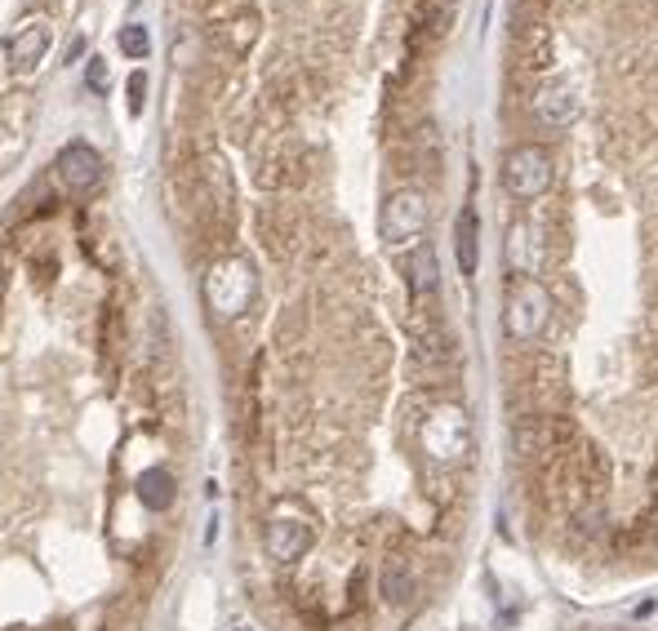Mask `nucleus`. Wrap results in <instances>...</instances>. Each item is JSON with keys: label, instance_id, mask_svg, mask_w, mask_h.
<instances>
[{"label": "nucleus", "instance_id": "nucleus-14", "mask_svg": "<svg viewBox=\"0 0 658 631\" xmlns=\"http://www.w3.org/2000/svg\"><path fill=\"white\" fill-rule=\"evenodd\" d=\"M383 596L392 605H405L414 596V574H409L405 561H387V569H383Z\"/></svg>", "mask_w": 658, "mask_h": 631}, {"label": "nucleus", "instance_id": "nucleus-13", "mask_svg": "<svg viewBox=\"0 0 658 631\" xmlns=\"http://www.w3.org/2000/svg\"><path fill=\"white\" fill-rule=\"evenodd\" d=\"M529 241H534V232H529V223H512L507 228V263L520 272V276H529L534 272V258H529Z\"/></svg>", "mask_w": 658, "mask_h": 631}, {"label": "nucleus", "instance_id": "nucleus-18", "mask_svg": "<svg viewBox=\"0 0 658 631\" xmlns=\"http://www.w3.org/2000/svg\"><path fill=\"white\" fill-rule=\"evenodd\" d=\"M654 547H658V524H654Z\"/></svg>", "mask_w": 658, "mask_h": 631}, {"label": "nucleus", "instance_id": "nucleus-12", "mask_svg": "<svg viewBox=\"0 0 658 631\" xmlns=\"http://www.w3.org/2000/svg\"><path fill=\"white\" fill-rule=\"evenodd\" d=\"M134 494H139V502H143L147 511H169L178 485H174V476H169L165 467H147V472L139 476V485H134Z\"/></svg>", "mask_w": 658, "mask_h": 631}, {"label": "nucleus", "instance_id": "nucleus-1", "mask_svg": "<svg viewBox=\"0 0 658 631\" xmlns=\"http://www.w3.org/2000/svg\"><path fill=\"white\" fill-rule=\"evenodd\" d=\"M418 450L436 463V467H463L472 458V418L463 405L441 400L423 413L418 423Z\"/></svg>", "mask_w": 658, "mask_h": 631}, {"label": "nucleus", "instance_id": "nucleus-6", "mask_svg": "<svg viewBox=\"0 0 658 631\" xmlns=\"http://www.w3.org/2000/svg\"><path fill=\"white\" fill-rule=\"evenodd\" d=\"M427 219H431V209H427V196L418 187H401L383 200L379 209V236L387 250H401V245H418V236L427 232Z\"/></svg>", "mask_w": 658, "mask_h": 631}, {"label": "nucleus", "instance_id": "nucleus-2", "mask_svg": "<svg viewBox=\"0 0 658 631\" xmlns=\"http://www.w3.org/2000/svg\"><path fill=\"white\" fill-rule=\"evenodd\" d=\"M200 294H205L209 316H218V321H237V316L250 311V302H254V294H259V272H254L250 258L228 254V258H218V263L205 272Z\"/></svg>", "mask_w": 658, "mask_h": 631}, {"label": "nucleus", "instance_id": "nucleus-5", "mask_svg": "<svg viewBox=\"0 0 658 631\" xmlns=\"http://www.w3.org/2000/svg\"><path fill=\"white\" fill-rule=\"evenodd\" d=\"M557 182V160L542 143H520L503 156V191L512 200H538Z\"/></svg>", "mask_w": 658, "mask_h": 631}, {"label": "nucleus", "instance_id": "nucleus-11", "mask_svg": "<svg viewBox=\"0 0 658 631\" xmlns=\"http://www.w3.org/2000/svg\"><path fill=\"white\" fill-rule=\"evenodd\" d=\"M476 245H481V219H476V209L463 204L459 209V219H454V258H459V272L472 276L476 272Z\"/></svg>", "mask_w": 658, "mask_h": 631}, {"label": "nucleus", "instance_id": "nucleus-17", "mask_svg": "<svg viewBox=\"0 0 658 631\" xmlns=\"http://www.w3.org/2000/svg\"><path fill=\"white\" fill-rule=\"evenodd\" d=\"M143 98H147V76L134 71L130 76V112H143Z\"/></svg>", "mask_w": 658, "mask_h": 631}, {"label": "nucleus", "instance_id": "nucleus-9", "mask_svg": "<svg viewBox=\"0 0 658 631\" xmlns=\"http://www.w3.org/2000/svg\"><path fill=\"white\" fill-rule=\"evenodd\" d=\"M50 41H54L50 23H45V19H28V23L10 36V45H6L10 67H14V71H32V67H41V58L50 54Z\"/></svg>", "mask_w": 658, "mask_h": 631}, {"label": "nucleus", "instance_id": "nucleus-15", "mask_svg": "<svg viewBox=\"0 0 658 631\" xmlns=\"http://www.w3.org/2000/svg\"><path fill=\"white\" fill-rule=\"evenodd\" d=\"M117 45H121V54H125V58H147L152 36H147V27H143V23H125V27H121V36H117Z\"/></svg>", "mask_w": 658, "mask_h": 631}, {"label": "nucleus", "instance_id": "nucleus-3", "mask_svg": "<svg viewBox=\"0 0 658 631\" xmlns=\"http://www.w3.org/2000/svg\"><path fill=\"white\" fill-rule=\"evenodd\" d=\"M552 325V294L538 276H512L503 294V334L512 343H534Z\"/></svg>", "mask_w": 658, "mask_h": 631}, {"label": "nucleus", "instance_id": "nucleus-8", "mask_svg": "<svg viewBox=\"0 0 658 631\" xmlns=\"http://www.w3.org/2000/svg\"><path fill=\"white\" fill-rule=\"evenodd\" d=\"M529 112H534V121H538L542 130H570V125L579 121V93H574L566 80L542 85V89L534 93V102H529Z\"/></svg>", "mask_w": 658, "mask_h": 631}, {"label": "nucleus", "instance_id": "nucleus-16", "mask_svg": "<svg viewBox=\"0 0 658 631\" xmlns=\"http://www.w3.org/2000/svg\"><path fill=\"white\" fill-rule=\"evenodd\" d=\"M85 85H89V93L107 98V85H112V76H107V63H102V58H89V67H85Z\"/></svg>", "mask_w": 658, "mask_h": 631}, {"label": "nucleus", "instance_id": "nucleus-4", "mask_svg": "<svg viewBox=\"0 0 658 631\" xmlns=\"http://www.w3.org/2000/svg\"><path fill=\"white\" fill-rule=\"evenodd\" d=\"M316 543V524H311V511L294 498L276 502L267 511V524H263V552L276 561V565H294L311 552Z\"/></svg>", "mask_w": 658, "mask_h": 631}, {"label": "nucleus", "instance_id": "nucleus-10", "mask_svg": "<svg viewBox=\"0 0 658 631\" xmlns=\"http://www.w3.org/2000/svg\"><path fill=\"white\" fill-rule=\"evenodd\" d=\"M405 280H409V294L414 298H427V294H436L441 289V263H436V250L431 245H414V254H409V263H405Z\"/></svg>", "mask_w": 658, "mask_h": 631}, {"label": "nucleus", "instance_id": "nucleus-7", "mask_svg": "<svg viewBox=\"0 0 658 631\" xmlns=\"http://www.w3.org/2000/svg\"><path fill=\"white\" fill-rule=\"evenodd\" d=\"M102 156L89 147V143H72V147H63L58 152V178H63V187L72 191V196H89L98 182H102Z\"/></svg>", "mask_w": 658, "mask_h": 631}]
</instances>
